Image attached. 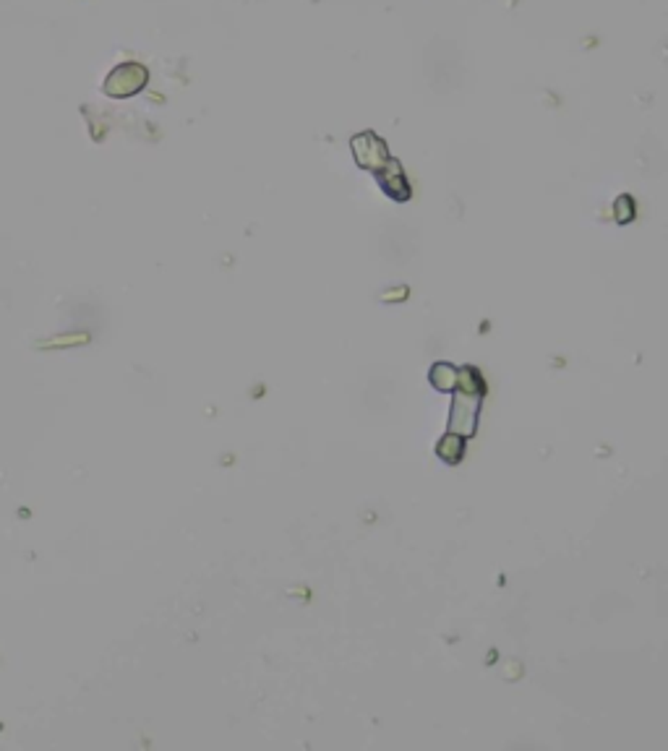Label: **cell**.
Instances as JSON below:
<instances>
[{"instance_id": "1", "label": "cell", "mask_w": 668, "mask_h": 751, "mask_svg": "<svg viewBox=\"0 0 668 751\" xmlns=\"http://www.w3.org/2000/svg\"><path fill=\"white\" fill-rule=\"evenodd\" d=\"M478 418H480V395H467L457 392L452 400L449 410V433H457L460 439H472L475 428H478Z\"/></svg>"}, {"instance_id": "2", "label": "cell", "mask_w": 668, "mask_h": 751, "mask_svg": "<svg viewBox=\"0 0 668 751\" xmlns=\"http://www.w3.org/2000/svg\"><path fill=\"white\" fill-rule=\"evenodd\" d=\"M350 147H353V157H356V162H358L363 170H373V172H379L392 157H389V149H387V144H384V139H379L376 134H371V131H365V134H358L353 142H350Z\"/></svg>"}, {"instance_id": "3", "label": "cell", "mask_w": 668, "mask_h": 751, "mask_svg": "<svg viewBox=\"0 0 668 751\" xmlns=\"http://www.w3.org/2000/svg\"><path fill=\"white\" fill-rule=\"evenodd\" d=\"M150 73L144 65L139 63H128V65H120L110 79H107V92L115 95V97H128V95H136L144 84H147Z\"/></svg>"}, {"instance_id": "4", "label": "cell", "mask_w": 668, "mask_h": 751, "mask_svg": "<svg viewBox=\"0 0 668 751\" xmlns=\"http://www.w3.org/2000/svg\"><path fill=\"white\" fill-rule=\"evenodd\" d=\"M376 178H379V186L384 188V194H387L389 199L408 201L412 196L411 183H408L405 170L400 167V162L389 159V162L376 172Z\"/></svg>"}, {"instance_id": "5", "label": "cell", "mask_w": 668, "mask_h": 751, "mask_svg": "<svg viewBox=\"0 0 668 751\" xmlns=\"http://www.w3.org/2000/svg\"><path fill=\"white\" fill-rule=\"evenodd\" d=\"M457 376H460V368L452 365V363H436L431 368V384L439 392H455L457 389Z\"/></svg>"}, {"instance_id": "6", "label": "cell", "mask_w": 668, "mask_h": 751, "mask_svg": "<svg viewBox=\"0 0 668 751\" xmlns=\"http://www.w3.org/2000/svg\"><path fill=\"white\" fill-rule=\"evenodd\" d=\"M436 454L444 459V462H449V464H455V462H460L465 454V439H460L457 433H449L447 431V436L439 441V447H436Z\"/></svg>"}, {"instance_id": "7", "label": "cell", "mask_w": 668, "mask_h": 751, "mask_svg": "<svg viewBox=\"0 0 668 751\" xmlns=\"http://www.w3.org/2000/svg\"><path fill=\"white\" fill-rule=\"evenodd\" d=\"M457 389L467 392V395H483V379L478 376L475 368L465 365V368H460V376H457Z\"/></svg>"}, {"instance_id": "8", "label": "cell", "mask_w": 668, "mask_h": 751, "mask_svg": "<svg viewBox=\"0 0 668 751\" xmlns=\"http://www.w3.org/2000/svg\"><path fill=\"white\" fill-rule=\"evenodd\" d=\"M632 217H634V201L621 196V199L617 201V219L618 222H629Z\"/></svg>"}]
</instances>
